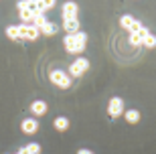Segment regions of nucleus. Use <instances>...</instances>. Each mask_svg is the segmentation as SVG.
<instances>
[{"instance_id":"f257e3e1","label":"nucleus","mask_w":156,"mask_h":154,"mask_svg":"<svg viewBox=\"0 0 156 154\" xmlns=\"http://www.w3.org/2000/svg\"><path fill=\"white\" fill-rule=\"evenodd\" d=\"M63 45L65 49L73 55H81V53L85 51V45H87V34L83 30H77L75 34H65L63 39Z\"/></svg>"},{"instance_id":"f03ea898","label":"nucleus","mask_w":156,"mask_h":154,"mask_svg":"<svg viewBox=\"0 0 156 154\" xmlns=\"http://www.w3.org/2000/svg\"><path fill=\"white\" fill-rule=\"evenodd\" d=\"M49 79H51L53 85L61 87V89H67V87H71V77L65 71H61V69H53L51 73H49Z\"/></svg>"},{"instance_id":"7ed1b4c3","label":"nucleus","mask_w":156,"mask_h":154,"mask_svg":"<svg viewBox=\"0 0 156 154\" xmlns=\"http://www.w3.org/2000/svg\"><path fill=\"white\" fill-rule=\"evenodd\" d=\"M89 69V61L85 57H77L75 61L69 65V77H81Z\"/></svg>"},{"instance_id":"20e7f679","label":"nucleus","mask_w":156,"mask_h":154,"mask_svg":"<svg viewBox=\"0 0 156 154\" xmlns=\"http://www.w3.org/2000/svg\"><path fill=\"white\" fill-rule=\"evenodd\" d=\"M18 34L20 41H37L41 37V30L35 29L33 24H18Z\"/></svg>"},{"instance_id":"39448f33","label":"nucleus","mask_w":156,"mask_h":154,"mask_svg":"<svg viewBox=\"0 0 156 154\" xmlns=\"http://www.w3.org/2000/svg\"><path fill=\"white\" fill-rule=\"evenodd\" d=\"M108 116L110 118L124 116V102H122V97H112L110 102H108Z\"/></svg>"},{"instance_id":"423d86ee","label":"nucleus","mask_w":156,"mask_h":154,"mask_svg":"<svg viewBox=\"0 0 156 154\" xmlns=\"http://www.w3.org/2000/svg\"><path fill=\"white\" fill-rule=\"evenodd\" d=\"M61 14H63V20H67V18H79L77 16L79 14V6L75 2H65L61 6Z\"/></svg>"},{"instance_id":"0eeeda50","label":"nucleus","mask_w":156,"mask_h":154,"mask_svg":"<svg viewBox=\"0 0 156 154\" xmlns=\"http://www.w3.org/2000/svg\"><path fill=\"white\" fill-rule=\"evenodd\" d=\"M47 109H49V106H47L45 99H35V102L30 103V112H33V116H35V118L45 116V114H47Z\"/></svg>"},{"instance_id":"6e6552de","label":"nucleus","mask_w":156,"mask_h":154,"mask_svg":"<svg viewBox=\"0 0 156 154\" xmlns=\"http://www.w3.org/2000/svg\"><path fill=\"white\" fill-rule=\"evenodd\" d=\"M20 128H23L24 134H37L39 132V122H37V118H27V120H23Z\"/></svg>"},{"instance_id":"1a4fd4ad","label":"nucleus","mask_w":156,"mask_h":154,"mask_svg":"<svg viewBox=\"0 0 156 154\" xmlns=\"http://www.w3.org/2000/svg\"><path fill=\"white\" fill-rule=\"evenodd\" d=\"M63 29L67 34H75L77 30H81L79 18H67V20H63Z\"/></svg>"},{"instance_id":"9d476101","label":"nucleus","mask_w":156,"mask_h":154,"mask_svg":"<svg viewBox=\"0 0 156 154\" xmlns=\"http://www.w3.org/2000/svg\"><path fill=\"white\" fill-rule=\"evenodd\" d=\"M148 34V29H144V30H140V33H130V45H134V47H140L142 45V41H144V37Z\"/></svg>"},{"instance_id":"9b49d317","label":"nucleus","mask_w":156,"mask_h":154,"mask_svg":"<svg viewBox=\"0 0 156 154\" xmlns=\"http://www.w3.org/2000/svg\"><path fill=\"white\" fill-rule=\"evenodd\" d=\"M53 126H55V130H59V132H65V130H69V120H67L65 116H59V118H55Z\"/></svg>"},{"instance_id":"f8f14e48","label":"nucleus","mask_w":156,"mask_h":154,"mask_svg":"<svg viewBox=\"0 0 156 154\" xmlns=\"http://www.w3.org/2000/svg\"><path fill=\"white\" fill-rule=\"evenodd\" d=\"M134 23H136V18H134L132 14H124V16L120 18V24H122V29H126L128 33H130V30H132Z\"/></svg>"},{"instance_id":"ddd939ff","label":"nucleus","mask_w":156,"mask_h":154,"mask_svg":"<svg viewBox=\"0 0 156 154\" xmlns=\"http://www.w3.org/2000/svg\"><path fill=\"white\" fill-rule=\"evenodd\" d=\"M124 118H126L128 124H138L140 122V112L138 109H128V112H124Z\"/></svg>"},{"instance_id":"4468645a","label":"nucleus","mask_w":156,"mask_h":154,"mask_svg":"<svg viewBox=\"0 0 156 154\" xmlns=\"http://www.w3.org/2000/svg\"><path fill=\"white\" fill-rule=\"evenodd\" d=\"M55 4H57L55 0H43V2H37V12H39V14H45V10L53 8Z\"/></svg>"},{"instance_id":"2eb2a0df","label":"nucleus","mask_w":156,"mask_h":154,"mask_svg":"<svg viewBox=\"0 0 156 154\" xmlns=\"http://www.w3.org/2000/svg\"><path fill=\"white\" fill-rule=\"evenodd\" d=\"M6 37L10 41H20V34H18V24H10L6 27Z\"/></svg>"},{"instance_id":"dca6fc26","label":"nucleus","mask_w":156,"mask_h":154,"mask_svg":"<svg viewBox=\"0 0 156 154\" xmlns=\"http://www.w3.org/2000/svg\"><path fill=\"white\" fill-rule=\"evenodd\" d=\"M55 33H57V24L55 23H47L41 29V34H45V37H55Z\"/></svg>"},{"instance_id":"f3484780","label":"nucleus","mask_w":156,"mask_h":154,"mask_svg":"<svg viewBox=\"0 0 156 154\" xmlns=\"http://www.w3.org/2000/svg\"><path fill=\"white\" fill-rule=\"evenodd\" d=\"M47 23H49V20H47V16H45V14H39V12H37L35 18H33V27H35V29H39V30L43 29Z\"/></svg>"},{"instance_id":"a211bd4d","label":"nucleus","mask_w":156,"mask_h":154,"mask_svg":"<svg viewBox=\"0 0 156 154\" xmlns=\"http://www.w3.org/2000/svg\"><path fill=\"white\" fill-rule=\"evenodd\" d=\"M142 45H144L146 49H154V47H156V37L152 33H148L144 37V41H142Z\"/></svg>"},{"instance_id":"6ab92c4d","label":"nucleus","mask_w":156,"mask_h":154,"mask_svg":"<svg viewBox=\"0 0 156 154\" xmlns=\"http://www.w3.org/2000/svg\"><path fill=\"white\" fill-rule=\"evenodd\" d=\"M27 150H29V154H41V144H37V142L27 144Z\"/></svg>"},{"instance_id":"aec40b11","label":"nucleus","mask_w":156,"mask_h":154,"mask_svg":"<svg viewBox=\"0 0 156 154\" xmlns=\"http://www.w3.org/2000/svg\"><path fill=\"white\" fill-rule=\"evenodd\" d=\"M77 154H93L91 150H85V148H81V150H77Z\"/></svg>"},{"instance_id":"412c9836","label":"nucleus","mask_w":156,"mask_h":154,"mask_svg":"<svg viewBox=\"0 0 156 154\" xmlns=\"http://www.w3.org/2000/svg\"><path fill=\"white\" fill-rule=\"evenodd\" d=\"M16 154H18V152H16Z\"/></svg>"}]
</instances>
